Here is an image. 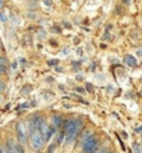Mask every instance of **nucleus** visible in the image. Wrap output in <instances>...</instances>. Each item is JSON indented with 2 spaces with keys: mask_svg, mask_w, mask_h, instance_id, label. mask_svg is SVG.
<instances>
[{
  "mask_svg": "<svg viewBox=\"0 0 142 153\" xmlns=\"http://www.w3.org/2000/svg\"><path fill=\"white\" fill-rule=\"evenodd\" d=\"M63 134H64V139L67 145H74L77 141L78 135L81 134L82 123L81 120H75V118H70L65 123H63Z\"/></svg>",
  "mask_w": 142,
  "mask_h": 153,
  "instance_id": "1",
  "label": "nucleus"
},
{
  "mask_svg": "<svg viewBox=\"0 0 142 153\" xmlns=\"http://www.w3.org/2000/svg\"><path fill=\"white\" fill-rule=\"evenodd\" d=\"M29 146L32 148L35 152L36 150H41L43 146H45L46 141H45V137H43V134L36 131V132H32L29 135Z\"/></svg>",
  "mask_w": 142,
  "mask_h": 153,
  "instance_id": "2",
  "label": "nucleus"
},
{
  "mask_svg": "<svg viewBox=\"0 0 142 153\" xmlns=\"http://www.w3.org/2000/svg\"><path fill=\"white\" fill-rule=\"evenodd\" d=\"M16 134H17V142L24 146L28 142V131L25 128V123L20 121L16 124Z\"/></svg>",
  "mask_w": 142,
  "mask_h": 153,
  "instance_id": "3",
  "label": "nucleus"
},
{
  "mask_svg": "<svg viewBox=\"0 0 142 153\" xmlns=\"http://www.w3.org/2000/svg\"><path fill=\"white\" fill-rule=\"evenodd\" d=\"M97 148H99V139L96 137H91L82 143V153H95Z\"/></svg>",
  "mask_w": 142,
  "mask_h": 153,
  "instance_id": "4",
  "label": "nucleus"
},
{
  "mask_svg": "<svg viewBox=\"0 0 142 153\" xmlns=\"http://www.w3.org/2000/svg\"><path fill=\"white\" fill-rule=\"evenodd\" d=\"M6 149L8 153H25L22 145L18 143L16 139H8L7 143H6Z\"/></svg>",
  "mask_w": 142,
  "mask_h": 153,
  "instance_id": "5",
  "label": "nucleus"
},
{
  "mask_svg": "<svg viewBox=\"0 0 142 153\" xmlns=\"http://www.w3.org/2000/svg\"><path fill=\"white\" fill-rule=\"evenodd\" d=\"M63 123H64V120H63V117H61L60 114H54V116L52 117V125L54 128L59 129L61 125H63Z\"/></svg>",
  "mask_w": 142,
  "mask_h": 153,
  "instance_id": "6",
  "label": "nucleus"
},
{
  "mask_svg": "<svg viewBox=\"0 0 142 153\" xmlns=\"http://www.w3.org/2000/svg\"><path fill=\"white\" fill-rule=\"evenodd\" d=\"M124 64L128 65V67H135L137 65V59L134 56H131V54H127L124 57Z\"/></svg>",
  "mask_w": 142,
  "mask_h": 153,
  "instance_id": "7",
  "label": "nucleus"
},
{
  "mask_svg": "<svg viewBox=\"0 0 142 153\" xmlns=\"http://www.w3.org/2000/svg\"><path fill=\"white\" fill-rule=\"evenodd\" d=\"M81 132H82V135H81V139H80L81 143H84L88 138L94 137V131H91V129H84V131H81Z\"/></svg>",
  "mask_w": 142,
  "mask_h": 153,
  "instance_id": "8",
  "label": "nucleus"
},
{
  "mask_svg": "<svg viewBox=\"0 0 142 153\" xmlns=\"http://www.w3.org/2000/svg\"><path fill=\"white\" fill-rule=\"evenodd\" d=\"M134 149H135V153H141V145H139L138 142L134 143Z\"/></svg>",
  "mask_w": 142,
  "mask_h": 153,
  "instance_id": "9",
  "label": "nucleus"
},
{
  "mask_svg": "<svg viewBox=\"0 0 142 153\" xmlns=\"http://www.w3.org/2000/svg\"><path fill=\"white\" fill-rule=\"evenodd\" d=\"M0 21H1V22H6V21H7V16H6L3 11H0Z\"/></svg>",
  "mask_w": 142,
  "mask_h": 153,
  "instance_id": "10",
  "label": "nucleus"
},
{
  "mask_svg": "<svg viewBox=\"0 0 142 153\" xmlns=\"http://www.w3.org/2000/svg\"><path fill=\"white\" fill-rule=\"evenodd\" d=\"M0 65H4V67L7 65V59L6 57H0Z\"/></svg>",
  "mask_w": 142,
  "mask_h": 153,
  "instance_id": "11",
  "label": "nucleus"
},
{
  "mask_svg": "<svg viewBox=\"0 0 142 153\" xmlns=\"http://www.w3.org/2000/svg\"><path fill=\"white\" fill-rule=\"evenodd\" d=\"M42 1H43V4H45V6H49V7H50V6H53V0H42Z\"/></svg>",
  "mask_w": 142,
  "mask_h": 153,
  "instance_id": "12",
  "label": "nucleus"
},
{
  "mask_svg": "<svg viewBox=\"0 0 142 153\" xmlns=\"http://www.w3.org/2000/svg\"><path fill=\"white\" fill-rule=\"evenodd\" d=\"M4 91H6V85H4L3 81H0V93L4 92Z\"/></svg>",
  "mask_w": 142,
  "mask_h": 153,
  "instance_id": "13",
  "label": "nucleus"
},
{
  "mask_svg": "<svg viewBox=\"0 0 142 153\" xmlns=\"http://www.w3.org/2000/svg\"><path fill=\"white\" fill-rule=\"evenodd\" d=\"M7 73V67H4V65H0V74H6Z\"/></svg>",
  "mask_w": 142,
  "mask_h": 153,
  "instance_id": "14",
  "label": "nucleus"
},
{
  "mask_svg": "<svg viewBox=\"0 0 142 153\" xmlns=\"http://www.w3.org/2000/svg\"><path fill=\"white\" fill-rule=\"evenodd\" d=\"M57 63H59L57 60H50V61H49V64H50V65H56Z\"/></svg>",
  "mask_w": 142,
  "mask_h": 153,
  "instance_id": "15",
  "label": "nucleus"
},
{
  "mask_svg": "<svg viewBox=\"0 0 142 153\" xmlns=\"http://www.w3.org/2000/svg\"><path fill=\"white\" fill-rule=\"evenodd\" d=\"M141 131H142L141 127H137V129H135V132H137V134H141Z\"/></svg>",
  "mask_w": 142,
  "mask_h": 153,
  "instance_id": "16",
  "label": "nucleus"
},
{
  "mask_svg": "<svg viewBox=\"0 0 142 153\" xmlns=\"http://www.w3.org/2000/svg\"><path fill=\"white\" fill-rule=\"evenodd\" d=\"M3 6H4V3H3V0H0V8H3Z\"/></svg>",
  "mask_w": 142,
  "mask_h": 153,
  "instance_id": "17",
  "label": "nucleus"
},
{
  "mask_svg": "<svg viewBox=\"0 0 142 153\" xmlns=\"http://www.w3.org/2000/svg\"><path fill=\"white\" fill-rule=\"evenodd\" d=\"M124 1H126V3H128V1H130V0H124Z\"/></svg>",
  "mask_w": 142,
  "mask_h": 153,
  "instance_id": "18",
  "label": "nucleus"
},
{
  "mask_svg": "<svg viewBox=\"0 0 142 153\" xmlns=\"http://www.w3.org/2000/svg\"><path fill=\"white\" fill-rule=\"evenodd\" d=\"M1 100H3V99H1V96H0V103H1Z\"/></svg>",
  "mask_w": 142,
  "mask_h": 153,
  "instance_id": "19",
  "label": "nucleus"
},
{
  "mask_svg": "<svg viewBox=\"0 0 142 153\" xmlns=\"http://www.w3.org/2000/svg\"><path fill=\"white\" fill-rule=\"evenodd\" d=\"M35 153H41V152H39V150H36V152H35Z\"/></svg>",
  "mask_w": 142,
  "mask_h": 153,
  "instance_id": "20",
  "label": "nucleus"
},
{
  "mask_svg": "<svg viewBox=\"0 0 142 153\" xmlns=\"http://www.w3.org/2000/svg\"><path fill=\"white\" fill-rule=\"evenodd\" d=\"M0 46H1V43H0Z\"/></svg>",
  "mask_w": 142,
  "mask_h": 153,
  "instance_id": "21",
  "label": "nucleus"
},
{
  "mask_svg": "<svg viewBox=\"0 0 142 153\" xmlns=\"http://www.w3.org/2000/svg\"><path fill=\"white\" fill-rule=\"evenodd\" d=\"M0 153H1V150H0Z\"/></svg>",
  "mask_w": 142,
  "mask_h": 153,
  "instance_id": "22",
  "label": "nucleus"
}]
</instances>
